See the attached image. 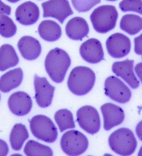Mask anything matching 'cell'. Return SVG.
<instances>
[{
  "label": "cell",
  "mask_w": 142,
  "mask_h": 156,
  "mask_svg": "<svg viewBox=\"0 0 142 156\" xmlns=\"http://www.w3.org/2000/svg\"><path fill=\"white\" fill-rule=\"evenodd\" d=\"M6 1H8L9 2H11V3H16V2L20 1V0H6Z\"/></svg>",
  "instance_id": "obj_34"
},
{
  "label": "cell",
  "mask_w": 142,
  "mask_h": 156,
  "mask_svg": "<svg viewBox=\"0 0 142 156\" xmlns=\"http://www.w3.org/2000/svg\"><path fill=\"white\" fill-rule=\"evenodd\" d=\"M16 26L7 15L0 14V35L4 38L13 37L16 33Z\"/></svg>",
  "instance_id": "obj_26"
},
{
  "label": "cell",
  "mask_w": 142,
  "mask_h": 156,
  "mask_svg": "<svg viewBox=\"0 0 142 156\" xmlns=\"http://www.w3.org/2000/svg\"><path fill=\"white\" fill-rule=\"evenodd\" d=\"M19 62L18 55L12 45L4 44L0 47V71L16 66Z\"/></svg>",
  "instance_id": "obj_21"
},
{
  "label": "cell",
  "mask_w": 142,
  "mask_h": 156,
  "mask_svg": "<svg viewBox=\"0 0 142 156\" xmlns=\"http://www.w3.org/2000/svg\"><path fill=\"white\" fill-rule=\"evenodd\" d=\"M104 93L112 100L120 104L127 103L132 97L129 88L121 80L115 76L108 77L105 80Z\"/></svg>",
  "instance_id": "obj_8"
},
{
  "label": "cell",
  "mask_w": 142,
  "mask_h": 156,
  "mask_svg": "<svg viewBox=\"0 0 142 156\" xmlns=\"http://www.w3.org/2000/svg\"><path fill=\"white\" fill-rule=\"evenodd\" d=\"M107 1H109V2H115V1H117V0H107Z\"/></svg>",
  "instance_id": "obj_36"
},
{
  "label": "cell",
  "mask_w": 142,
  "mask_h": 156,
  "mask_svg": "<svg viewBox=\"0 0 142 156\" xmlns=\"http://www.w3.org/2000/svg\"><path fill=\"white\" fill-rule=\"evenodd\" d=\"M138 155H139V156H142V146L141 147L140 150H139V151Z\"/></svg>",
  "instance_id": "obj_35"
},
{
  "label": "cell",
  "mask_w": 142,
  "mask_h": 156,
  "mask_svg": "<svg viewBox=\"0 0 142 156\" xmlns=\"http://www.w3.org/2000/svg\"><path fill=\"white\" fill-rule=\"evenodd\" d=\"M80 53L85 61L91 64L99 63L104 60V51L101 42L96 38H89L80 45Z\"/></svg>",
  "instance_id": "obj_12"
},
{
  "label": "cell",
  "mask_w": 142,
  "mask_h": 156,
  "mask_svg": "<svg viewBox=\"0 0 142 156\" xmlns=\"http://www.w3.org/2000/svg\"><path fill=\"white\" fill-rule=\"evenodd\" d=\"M118 12L112 5L98 6L92 12L90 21L94 29L100 34H106L115 29L118 19Z\"/></svg>",
  "instance_id": "obj_4"
},
{
  "label": "cell",
  "mask_w": 142,
  "mask_h": 156,
  "mask_svg": "<svg viewBox=\"0 0 142 156\" xmlns=\"http://www.w3.org/2000/svg\"><path fill=\"white\" fill-rule=\"evenodd\" d=\"M0 99H1V95H0Z\"/></svg>",
  "instance_id": "obj_37"
},
{
  "label": "cell",
  "mask_w": 142,
  "mask_h": 156,
  "mask_svg": "<svg viewBox=\"0 0 142 156\" xmlns=\"http://www.w3.org/2000/svg\"><path fill=\"white\" fill-rule=\"evenodd\" d=\"M9 150L8 145L4 140L0 139V156H6L8 155Z\"/></svg>",
  "instance_id": "obj_30"
},
{
  "label": "cell",
  "mask_w": 142,
  "mask_h": 156,
  "mask_svg": "<svg viewBox=\"0 0 142 156\" xmlns=\"http://www.w3.org/2000/svg\"><path fill=\"white\" fill-rule=\"evenodd\" d=\"M89 26L85 19L74 17L68 21L65 27V33L67 37L74 41H81L88 35Z\"/></svg>",
  "instance_id": "obj_18"
},
{
  "label": "cell",
  "mask_w": 142,
  "mask_h": 156,
  "mask_svg": "<svg viewBox=\"0 0 142 156\" xmlns=\"http://www.w3.org/2000/svg\"><path fill=\"white\" fill-rule=\"evenodd\" d=\"M71 65V59L64 50L56 48L47 54L45 68L51 79L56 83H61Z\"/></svg>",
  "instance_id": "obj_1"
},
{
  "label": "cell",
  "mask_w": 142,
  "mask_h": 156,
  "mask_svg": "<svg viewBox=\"0 0 142 156\" xmlns=\"http://www.w3.org/2000/svg\"><path fill=\"white\" fill-rule=\"evenodd\" d=\"M30 129L34 137L46 143L55 142L58 129L52 120L44 115L34 116L30 121Z\"/></svg>",
  "instance_id": "obj_5"
},
{
  "label": "cell",
  "mask_w": 142,
  "mask_h": 156,
  "mask_svg": "<svg viewBox=\"0 0 142 156\" xmlns=\"http://www.w3.org/2000/svg\"><path fill=\"white\" fill-rule=\"evenodd\" d=\"M24 152L27 156H52L53 154L50 147L34 140H30L27 143Z\"/></svg>",
  "instance_id": "obj_25"
},
{
  "label": "cell",
  "mask_w": 142,
  "mask_h": 156,
  "mask_svg": "<svg viewBox=\"0 0 142 156\" xmlns=\"http://www.w3.org/2000/svg\"><path fill=\"white\" fill-rule=\"evenodd\" d=\"M35 99L36 103L41 108L49 107L51 105L55 92V87L49 83L46 77L34 75Z\"/></svg>",
  "instance_id": "obj_10"
},
{
  "label": "cell",
  "mask_w": 142,
  "mask_h": 156,
  "mask_svg": "<svg viewBox=\"0 0 142 156\" xmlns=\"http://www.w3.org/2000/svg\"><path fill=\"white\" fill-rule=\"evenodd\" d=\"M110 148L119 155H131L135 152L137 141L130 129L121 128L116 130L109 137Z\"/></svg>",
  "instance_id": "obj_3"
},
{
  "label": "cell",
  "mask_w": 142,
  "mask_h": 156,
  "mask_svg": "<svg viewBox=\"0 0 142 156\" xmlns=\"http://www.w3.org/2000/svg\"><path fill=\"white\" fill-rule=\"evenodd\" d=\"M17 46L22 57L27 60H36L41 53L40 42L32 36H25L21 37Z\"/></svg>",
  "instance_id": "obj_17"
},
{
  "label": "cell",
  "mask_w": 142,
  "mask_h": 156,
  "mask_svg": "<svg viewBox=\"0 0 142 156\" xmlns=\"http://www.w3.org/2000/svg\"><path fill=\"white\" fill-rule=\"evenodd\" d=\"M136 133L139 140L142 141V121H141L136 127Z\"/></svg>",
  "instance_id": "obj_33"
},
{
  "label": "cell",
  "mask_w": 142,
  "mask_h": 156,
  "mask_svg": "<svg viewBox=\"0 0 142 156\" xmlns=\"http://www.w3.org/2000/svg\"><path fill=\"white\" fill-rule=\"evenodd\" d=\"M134 70L137 76H138L139 80H140L141 82H142V62H139V63L137 64L134 68Z\"/></svg>",
  "instance_id": "obj_32"
},
{
  "label": "cell",
  "mask_w": 142,
  "mask_h": 156,
  "mask_svg": "<svg viewBox=\"0 0 142 156\" xmlns=\"http://www.w3.org/2000/svg\"><path fill=\"white\" fill-rule=\"evenodd\" d=\"M31 98L24 92L13 93L8 99L9 109L14 115L22 116L28 114L32 109Z\"/></svg>",
  "instance_id": "obj_13"
},
{
  "label": "cell",
  "mask_w": 142,
  "mask_h": 156,
  "mask_svg": "<svg viewBox=\"0 0 142 156\" xmlns=\"http://www.w3.org/2000/svg\"><path fill=\"white\" fill-rule=\"evenodd\" d=\"M119 6L123 12H134L142 15V0H122Z\"/></svg>",
  "instance_id": "obj_27"
},
{
  "label": "cell",
  "mask_w": 142,
  "mask_h": 156,
  "mask_svg": "<svg viewBox=\"0 0 142 156\" xmlns=\"http://www.w3.org/2000/svg\"><path fill=\"white\" fill-rule=\"evenodd\" d=\"M23 78V70L20 68L9 71L0 77V91L3 93L9 92L20 85Z\"/></svg>",
  "instance_id": "obj_19"
},
{
  "label": "cell",
  "mask_w": 142,
  "mask_h": 156,
  "mask_svg": "<svg viewBox=\"0 0 142 156\" xmlns=\"http://www.w3.org/2000/svg\"><path fill=\"white\" fill-rule=\"evenodd\" d=\"M95 80V74L92 69L85 66H78L70 73L67 87L73 94L83 96L92 90Z\"/></svg>",
  "instance_id": "obj_2"
},
{
  "label": "cell",
  "mask_w": 142,
  "mask_h": 156,
  "mask_svg": "<svg viewBox=\"0 0 142 156\" xmlns=\"http://www.w3.org/2000/svg\"><path fill=\"white\" fill-rule=\"evenodd\" d=\"M101 112L103 116L104 129L105 131H110L112 128L120 125L123 123L125 118L124 110L119 106L112 103L102 105Z\"/></svg>",
  "instance_id": "obj_14"
},
{
  "label": "cell",
  "mask_w": 142,
  "mask_h": 156,
  "mask_svg": "<svg viewBox=\"0 0 142 156\" xmlns=\"http://www.w3.org/2000/svg\"><path fill=\"white\" fill-rule=\"evenodd\" d=\"M43 17H51L63 23L64 21L73 14L68 0H49L42 4Z\"/></svg>",
  "instance_id": "obj_9"
},
{
  "label": "cell",
  "mask_w": 142,
  "mask_h": 156,
  "mask_svg": "<svg viewBox=\"0 0 142 156\" xmlns=\"http://www.w3.org/2000/svg\"><path fill=\"white\" fill-rule=\"evenodd\" d=\"M29 135L27 128L22 123H16L12 128L9 136V141L13 150L19 151L22 148L24 144Z\"/></svg>",
  "instance_id": "obj_22"
},
{
  "label": "cell",
  "mask_w": 142,
  "mask_h": 156,
  "mask_svg": "<svg viewBox=\"0 0 142 156\" xmlns=\"http://www.w3.org/2000/svg\"><path fill=\"white\" fill-rule=\"evenodd\" d=\"M134 52L137 55H142V34L134 38Z\"/></svg>",
  "instance_id": "obj_29"
},
{
  "label": "cell",
  "mask_w": 142,
  "mask_h": 156,
  "mask_svg": "<svg viewBox=\"0 0 142 156\" xmlns=\"http://www.w3.org/2000/svg\"><path fill=\"white\" fill-rule=\"evenodd\" d=\"M16 21L21 24L30 26L36 23L40 16L38 6L32 2H26L16 8L15 12Z\"/></svg>",
  "instance_id": "obj_16"
},
{
  "label": "cell",
  "mask_w": 142,
  "mask_h": 156,
  "mask_svg": "<svg viewBox=\"0 0 142 156\" xmlns=\"http://www.w3.org/2000/svg\"><path fill=\"white\" fill-rule=\"evenodd\" d=\"M11 12H12V8L4 4L2 0H0V14L10 15Z\"/></svg>",
  "instance_id": "obj_31"
},
{
  "label": "cell",
  "mask_w": 142,
  "mask_h": 156,
  "mask_svg": "<svg viewBox=\"0 0 142 156\" xmlns=\"http://www.w3.org/2000/svg\"><path fill=\"white\" fill-rule=\"evenodd\" d=\"M134 60L126 59L123 61L114 62L112 72L118 77L122 78L132 89L139 87V81L134 73Z\"/></svg>",
  "instance_id": "obj_15"
},
{
  "label": "cell",
  "mask_w": 142,
  "mask_h": 156,
  "mask_svg": "<svg viewBox=\"0 0 142 156\" xmlns=\"http://www.w3.org/2000/svg\"><path fill=\"white\" fill-rule=\"evenodd\" d=\"M54 119L60 132L75 128L73 114L68 109H60L56 112Z\"/></svg>",
  "instance_id": "obj_24"
},
{
  "label": "cell",
  "mask_w": 142,
  "mask_h": 156,
  "mask_svg": "<svg viewBox=\"0 0 142 156\" xmlns=\"http://www.w3.org/2000/svg\"><path fill=\"white\" fill-rule=\"evenodd\" d=\"M71 2L78 12H87L100 4L101 0H71Z\"/></svg>",
  "instance_id": "obj_28"
},
{
  "label": "cell",
  "mask_w": 142,
  "mask_h": 156,
  "mask_svg": "<svg viewBox=\"0 0 142 156\" xmlns=\"http://www.w3.org/2000/svg\"><path fill=\"white\" fill-rule=\"evenodd\" d=\"M77 121L81 129L92 135L99 132L101 126L97 110L92 106H84L78 110Z\"/></svg>",
  "instance_id": "obj_7"
},
{
  "label": "cell",
  "mask_w": 142,
  "mask_h": 156,
  "mask_svg": "<svg viewBox=\"0 0 142 156\" xmlns=\"http://www.w3.org/2000/svg\"><path fill=\"white\" fill-rule=\"evenodd\" d=\"M120 28L129 35H136L142 30V18L135 14L124 15L120 21Z\"/></svg>",
  "instance_id": "obj_23"
},
{
  "label": "cell",
  "mask_w": 142,
  "mask_h": 156,
  "mask_svg": "<svg viewBox=\"0 0 142 156\" xmlns=\"http://www.w3.org/2000/svg\"><path fill=\"white\" fill-rule=\"evenodd\" d=\"M131 41L121 33L111 35L106 41V47L111 57L122 58L125 57L131 51Z\"/></svg>",
  "instance_id": "obj_11"
},
{
  "label": "cell",
  "mask_w": 142,
  "mask_h": 156,
  "mask_svg": "<svg viewBox=\"0 0 142 156\" xmlns=\"http://www.w3.org/2000/svg\"><path fill=\"white\" fill-rule=\"evenodd\" d=\"M38 31L41 38L49 42L58 41L62 35V30L60 26L52 20H45L41 22Z\"/></svg>",
  "instance_id": "obj_20"
},
{
  "label": "cell",
  "mask_w": 142,
  "mask_h": 156,
  "mask_svg": "<svg viewBox=\"0 0 142 156\" xmlns=\"http://www.w3.org/2000/svg\"><path fill=\"white\" fill-rule=\"evenodd\" d=\"M88 146V139L86 136L75 130L65 132L60 140L61 149L67 155H82L87 150Z\"/></svg>",
  "instance_id": "obj_6"
}]
</instances>
